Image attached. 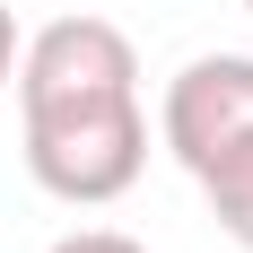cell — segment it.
<instances>
[{"mask_svg": "<svg viewBox=\"0 0 253 253\" xmlns=\"http://www.w3.org/2000/svg\"><path fill=\"white\" fill-rule=\"evenodd\" d=\"M18 149L26 175L70 210L123 201L149 166L140 52L114 18H52L18 44Z\"/></svg>", "mask_w": 253, "mask_h": 253, "instance_id": "1", "label": "cell"}, {"mask_svg": "<svg viewBox=\"0 0 253 253\" xmlns=\"http://www.w3.org/2000/svg\"><path fill=\"white\" fill-rule=\"evenodd\" d=\"M157 140L183 175H201L236 140H253V52H201L166 79V105H157Z\"/></svg>", "mask_w": 253, "mask_h": 253, "instance_id": "2", "label": "cell"}, {"mask_svg": "<svg viewBox=\"0 0 253 253\" xmlns=\"http://www.w3.org/2000/svg\"><path fill=\"white\" fill-rule=\"evenodd\" d=\"M201 201H210V218H218V236L227 245H245L253 253V140H236L218 166H201Z\"/></svg>", "mask_w": 253, "mask_h": 253, "instance_id": "3", "label": "cell"}, {"mask_svg": "<svg viewBox=\"0 0 253 253\" xmlns=\"http://www.w3.org/2000/svg\"><path fill=\"white\" fill-rule=\"evenodd\" d=\"M44 253H149V245L123 236V227H70V236H52Z\"/></svg>", "mask_w": 253, "mask_h": 253, "instance_id": "4", "label": "cell"}, {"mask_svg": "<svg viewBox=\"0 0 253 253\" xmlns=\"http://www.w3.org/2000/svg\"><path fill=\"white\" fill-rule=\"evenodd\" d=\"M18 44H26V35H18V18H9V0H0V87L18 79Z\"/></svg>", "mask_w": 253, "mask_h": 253, "instance_id": "5", "label": "cell"}, {"mask_svg": "<svg viewBox=\"0 0 253 253\" xmlns=\"http://www.w3.org/2000/svg\"><path fill=\"white\" fill-rule=\"evenodd\" d=\"M245 9H253V0H245Z\"/></svg>", "mask_w": 253, "mask_h": 253, "instance_id": "6", "label": "cell"}]
</instances>
